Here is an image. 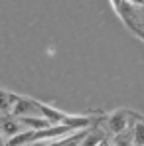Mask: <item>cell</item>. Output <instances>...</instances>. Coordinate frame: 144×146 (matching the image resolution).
Returning a JSON list of instances; mask_svg holds the SVG:
<instances>
[{
  "mask_svg": "<svg viewBox=\"0 0 144 146\" xmlns=\"http://www.w3.org/2000/svg\"><path fill=\"white\" fill-rule=\"evenodd\" d=\"M130 117H132V113L126 111V109H119V111L111 113L107 117V130L115 136L124 132L126 128H130Z\"/></svg>",
  "mask_w": 144,
  "mask_h": 146,
  "instance_id": "6da1fadb",
  "label": "cell"
},
{
  "mask_svg": "<svg viewBox=\"0 0 144 146\" xmlns=\"http://www.w3.org/2000/svg\"><path fill=\"white\" fill-rule=\"evenodd\" d=\"M34 115H40V111H38V99L18 95V101L12 107V117L22 119V117H34Z\"/></svg>",
  "mask_w": 144,
  "mask_h": 146,
  "instance_id": "7a4b0ae2",
  "label": "cell"
},
{
  "mask_svg": "<svg viewBox=\"0 0 144 146\" xmlns=\"http://www.w3.org/2000/svg\"><path fill=\"white\" fill-rule=\"evenodd\" d=\"M24 130H26V128L20 124V121H18L16 117H12V115L0 119V134H2L6 140L14 138L16 134H20V132H24Z\"/></svg>",
  "mask_w": 144,
  "mask_h": 146,
  "instance_id": "3957f363",
  "label": "cell"
},
{
  "mask_svg": "<svg viewBox=\"0 0 144 146\" xmlns=\"http://www.w3.org/2000/svg\"><path fill=\"white\" fill-rule=\"evenodd\" d=\"M16 101H18V95H16V93H12V91H8V89L0 87V117L12 115V107H14Z\"/></svg>",
  "mask_w": 144,
  "mask_h": 146,
  "instance_id": "277c9868",
  "label": "cell"
},
{
  "mask_svg": "<svg viewBox=\"0 0 144 146\" xmlns=\"http://www.w3.org/2000/svg\"><path fill=\"white\" fill-rule=\"evenodd\" d=\"M103 138H105V134L97 128V124H95V126H91V128L87 130L85 138L81 140V144H79V146H97L101 140H103Z\"/></svg>",
  "mask_w": 144,
  "mask_h": 146,
  "instance_id": "5b68a950",
  "label": "cell"
},
{
  "mask_svg": "<svg viewBox=\"0 0 144 146\" xmlns=\"http://www.w3.org/2000/svg\"><path fill=\"white\" fill-rule=\"evenodd\" d=\"M132 142L134 146H144V122L132 124Z\"/></svg>",
  "mask_w": 144,
  "mask_h": 146,
  "instance_id": "8992f818",
  "label": "cell"
},
{
  "mask_svg": "<svg viewBox=\"0 0 144 146\" xmlns=\"http://www.w3.org/2000/svg\"><path fill=\"white\" fill-rule=\"evenodd\" d=\"M53 142V140H38V142H28V144H24V146H49Z\"/></svg>",
  "mask_w": 144,
  "mask_h": 146,
  "instance_id": "52a82bcc",
  "label": "cell"
},
{
  "mask_svg": "<svg viewBox=\"0 0 144 146\" xmlns=\"http://www.w3.org/2000/svg\"><path fill=\"white\" fill-rule=\"evenodd\" d=\"M130 4H134V6H144V0H128Z\"/></svg>",
  "mask_w": 144,
  "mask_h": 146,
  "instance_id": "ba28073f",
  "label": "cell"
},
{
  "mask_svg": "<svg viewBox=\"0 0 144 146\" xmlns=\"http://www.w3.org/2000/svg\"><path fill=\"white\" fill-rule=\"evenodd\" d=\"M97 146H111V144H109V140H107V138H103V140H101Z\"/></svg>",
  "mask_w": 144,
  "mask_h": 146,
  "instance_id": "9c48e42d",
  "label": "cell"
},
{
  "mask_svg": "<svg viewBox=\"0 0 144 146\" xmlns=\"http://www.w3.org/2000/svg\"><path fill=\"white\" fill-rule=\"evenodd\" d=\"M0 146H6V138H4L2 134H0Z\"/></svg>",
  "mask_w": 144,
  "mask_h": 146,
  "instance_id": "30bf717a",
  "label": "cell"
},
{
  "mask_svg": "<svg viewBox=\"0 0 144 146\" xmlns=\"http://www.w3.org/2000/svg\"><path fill=\"white\" fill-rule=\"evenodd\" d=\"M111 146H115V144H111Z\"/></svg>",
  "mask_w": 144,
  "mask_h": 146,
  "instance_id": "8fae6325",
  "label": "cell"
},
{
  "mask_svg": "<svg viewBox=\"0 0 144 146\" xmlns=\"http://www.w3.org/2000/svg\"><path fill=\"white\" fill-rule=\"evenodd\" d=\"M0 119H2V117H0Z\"/></svg>",
  "mask_w": 144,
  "mask_h": 146,
  "instance_id": "7c38bea8",
  "label": "cell"
},
{
  "mask_svg": "<svg viewBox=\"0 0 144 146\" xmlns=\"http://www.w3.org/2000/svg\"><path fill=\"white\" fill-rule=\"evenodd\" d=\"M142 42H144V40H142Z\"/></svg>",
  "mask_w": 144,
  "mask_h": 146,
  "instance_id": "4fadbf2b",
  "label": "cell"
}]
</instances>
